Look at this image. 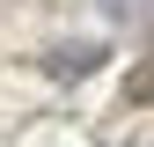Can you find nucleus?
<instances>
[{
  "instance_id": "2",
  "label": "nucleus",
  "mask_w": 154,
  "mask_h": 147,
  "mask_svg": "<svg viewBox=\"0 0 154 147\" xmlns=\"http://www.w3.org/2000/svg\"><path fill=\"white\" fill-rule=\"evenodd\" d=\"M125 103H140V110L154 103V52H147V59L132 66V74H125Z\"/></svg>"
},
{
  "instance_id": "3",
  "label": "nucleus",
  "mask_w": 154,
  "mask_h": 147,
  "mask_svg": "<svg viewBox=\"0 0 154 147\" xmlns=\"http://www.w3.org/2000/svg\"><path fill=\"white\" fill-rule=\"evenodd\" d=\"M95 8H103V15H125V8H132V0H95Z\"/></svg>"
},
{
  "instance_id": "1",
  "label": "nucleus",
  "mask_w": 154,
  "mask_h": 147,
  "mask_svg": "<svg viewBox=\"0 0 154 147\" xmlns=\"http://www.w3.org/2000/svg\"><path fill=\"white\" fill-rule=\"evenodd\" d=\"M95 66H103V37H59V44L37 52V74H44V81H59V88L88 81Z\"/></svg>"
}]
</instances>
